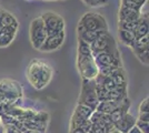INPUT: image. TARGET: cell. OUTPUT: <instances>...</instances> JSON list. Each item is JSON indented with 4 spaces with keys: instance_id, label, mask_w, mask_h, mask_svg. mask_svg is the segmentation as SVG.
<instances>
[{
    "instance_id": "6da1fadb",
    "label": "cell",
    "mask_w": 149,
    "mask_h": 133,
    "mask_svg": "<svg viewBox=\"0 0 149 133\" xmlns=\"http://www.w3.org/2000/svg\"><path fill=\"white\" fill-rule=\"evenodd\" d=\"M76 65L82 80H95V78L99 72L89 44L80 39H78V43H77Z\"/></svg>"
},
{
    "instance_id": "7a4b0ae2",
    "label": "cell",
    "mask_w": 149,
    "mask_h": 133,
    "mask_svg": "<svg viewBox=\"0 0 149 133\" xmlns=\"http://www.w3.org/2000/svg\"><path fill=\"white\" fill-rule=\"evenodd\" d=\"M54 71L50 64L42 60H32L27 68V80L36 90L46 88L52 79Z\"/></svg>"
},
{
    "instance_id": "3957f363",
    "label": "cell",
    "mask_w": 149,
    "mask_h": 133,
    "mask_svg": "<svg viewBox=\"0 0 149 133\" xmlns=\"http://www.w3.org/2000/svg\"><path fill=\"white\" fill-rule=\"evenodd\" d=\"M22 100V87L20 83L11 80H0V104H6L10 107H17L16 102Z\"/></svg>"
},
{
    "instance_id": "277c9868",
    "label": "cell",
    "mask_w": 149,
    "mask_h": 133,
    "mask_svg": "<svg viewBox=\"0 0 149 133\" xmlns=\"http://www.w3.org/2000/svg\"><path fill=\"white\" fill-rule=\"evenodd\" d=\"M108 31L106 19L97 12H87L80 18L77 25V34L84 32H104Z\"/></svg>"
},
{
    "instance_id": "5b68a950",
    "label": "cell",
    "mask_w": 149,
    "mask_h": 133,
    "mask_svg": "<svg viewBox=\"0 0 149 133\" xmlns=\"http://www.w3.org/2000/svg\"><path fill=\"white\" fill-rule=\"evenodd\" d=\"M90 50L93 54H98V53H120L117 45V41L115 40L113 36L109 31H105L100 33L97 38L93 40L91 43L89 44Z\"/></svg>"
},
{
    "instance_id": "8992f818",
    "label": "cell",
    "mask_w": 149,
    "mask_h": 133,
    "mask_svg": "<svg viewBox=\"0 0 149 133\" xmlns=\"http://www.w3.org/2000/svg\"><path fill=\"white\" fill-rule=\"evenodd\" d=\"M93 58H95V62H96V65L99 70V72L104 73V74H108L113 70L123 68L120 53H116V54L98 53V54H95Z\"/></svg>"
},
{
    "instance_id": "52a82bcc",
    "label": "cell",
    "mask_w": 149,
    "mask_h": 133,
    "mask_svg": "<svg viewBox=\"0 0 149 133\" xmlns=\"http://www.w3.org/2000/svg\"><path fill=\"white\" fill-rule=\"evenodd\" d=\"M98 103H99V100H98V96H97L95 80H82L80 95H79V99H78V104L86 105L88 108L96 110Z\"/></svg>"
},
{
    "instance_id": "ba28073f",
    "label": "cell",
    "mask_w": 149,
    "mask_h": 133,
    "mask_svg": "<svg viewBox=\"0 0 149 133\" xmlns=\"http://www.w3.org/2000/svg\"><path fill=\"white\" fill-rule=\"evenodd\" d=\"M40 18L44 22L47 37L55 36V34L65 31L66 22L60 14L54 12V11H46L40 16Z\"/></svg>"
},
{
    "instance_id": "9c48e42d",
    "label": "cell",
    "mask_w": 149,
    "mask_h": 133,
    "mask_svg": "<svg viewBox=\"0 0 149 133\" xmlns=\"http://www.w3.org/2000/svg\"><path fill=\"white\" fill-rule=\"evenodd\" d=\"M29 36H30L31 45L33 47V49L40 50L45 40L47 39V32H46L44 22L40 18V16L36 17L31 21L30 28H29Z\"/></svg>"
},
{
    "instance_id": "30bf717a",
    "label": "cell",
    "mask_w": 149,
    "mask_h": 133,
    "mask_svg": "<svg viewBox=\"0 0 149 133\" xmlns=\"http://www.w3.org/2000/svg\"><path fill=\"white\" fill-rule=\"evenodd\" d=\"M93 109L88 108L86 105H81L78 104L74 109V113L71 115V120H70V131H72L74 129L80 127L86 121L89 120L90 115L93 113Z\"/></svg>"
},
{
    "instance_id": "8fae6325",
    "label": "cell",
    "mask_w": 149,
    "mask_h": 133,
    "mask_svg": "<svg viewBox=\"0 0 149 133\" xmlns=\"http://www.w3.org/2000/svg\"><path fill=\"white\" fill-rule=\"evenodd\" d=\"M66 39V31H62L58 34H55V36H50V37H47V39L45 40L44 44L41 45L40 50L42 52H52V51L58 50L62 44H63V41Z\"/></svg>"
},
{
    "instance_id": "7c38bea8",
    "label": "cell",
    "mask_w": 149,
    "mask_h": 133,
    "mask_svg": "<svg viewBox=\"0 0 149 133\" xmlns=\"http://www.w3.org/2000/svg\"><path fill=\"white\" fill-rule=\"evenodd\" d=\"M18 28L19 25H15L0 29V48H7L8 45L11 44V42L16 38Z\"/></svg>"
},
{
    "instance_id": "4fadbf2b",
    "label": "cell",
    "mask_w": 149,
    "mask_h": 133,
    "mask_svg": "<svg viewBox=\"0 0 149 133\" xmlns=\"http://www.w3.org/2000/svg\"><path fill=\"white\" fill-rule=\"evenodd\" d=\"M136 118L134 115H131L130 113H126L118 122L115 123V129L121 133H128L131 127L136 125Z\"/></svg>"
},
{
    "instance_id": "5bb4252c",
    "label": "cell",
    "mask_w": 149,
    "mask_h": 133,
    "mask_svg": "<svg viewBox=\"0 0 149 133\" xmlns=\"http://www.w3.org/2000/svg\"><path fill=\"white\" fill-rule=\"evenodd\" d=\"M141 16V11H137L125 6H120L119 9V21L125 22H137Z\"/></svg>"
},
{
    "instance_id": "9a60e30c",
    "label": "cell",
    "mask_w": 149,
    "mask_h": 133,
    "mask_svg": "<svg viewBox=\"0 0 149 133\" xmlns=\"http://www.w3.org/2000/svg\"><path fill=\"white\" fill-rule=\"evenodd\" d=\"M148 13L141 12V16L136 22L135 29H134V33L136 36V39L141 38L143 36H147L148 34Z\"/></svg>"
},
{
    "instance_id": "2e32d148",
    "label": "cell",
    "mask_w": 149,
    "mask_h": 133,
    "mask_svg": "<svg viewBox=\"0 0 149 133\" xmlns=\"http://www.w3.org/2000/svg\"><path fill=\"white\" fill-rule=\"evenodd\" d=\"M120 101H112V100L101 101L98 103V105L96 108V111H98L100 113L110 114L111 112H113L116 109L118 108V105L120 104Z\"/></svg>"
},
{
    "instance_id": "e0dca14e",
    "label": "cell",
    "mask_w": 149,
    "mask_h": 133,
    "mask_svg": "<svg viewBox=\"0 0 149 133\" xmlns=\"http://www.w3.org/2000/svg\"><path fill=\"white\" fill-rule=\"evenodd\" d=\"M118 34H119V39L121 41V43H124L125 45L129 47L130 49L134 48L135 45V42H136V36L134 31H129V30H121V29H118Z\"/></svg>"
},
{
    "instance_id": "ac0fdd59",
    "label": "cell",
    "mask_w": 149,
    "mask_h": 133,
    "mask_svg": "<svg viewBox=\"0 0 149 133\" xmlns=\"http://www.w3.org/2000/svg\"><path fill=\"white\" fill-rule=\"evenodd\" d=\"M15 25H19V23L18 20L16 19V17L13 13H10L7 10H3V9H0V29Z\"/></svg>"
},
{
    "instance_id": "d6986e66",
    "label": "cell",
    "mask_w": 149,
    "mask_h": 133,
    "mask_svg": "<svg viewBox=\"0 0 149 133\" xmlns=\"http://www.w3.org/2000/svg\"><path fill=\"white\" fill-rule=\"evenodd\" d=\"M147 0H121V5L127 8H130L137 11H141V8L145 6Z\"/></svg>"
},
{
    "instance_id": "ffe728a7",
    "label": "cell",
    "mask_w": 149,
    "mask_h": 133,
    "mask_svg": "<svg viewBox=\"0 0 149 133\" xmlns=\"http://www.w3.org/2000/svg\"><path fill=\"white\" fill-rule=\"evenodd\" d=\"M148 45H149V40H148V34L147 36H143L141 38L137 39L135 45L131 50L134 51H140V50H148Z\"/></svg>"
},
{
    "instance_id": "44dd1931",
    "label": "cell",
    "mask_w": 149,
    "mask_h": 133,
    "mask_svg": "<svg viewBox=\"0 0 149 133\" xmlns=\"http://www.w3.org/2000/svg\"><path fill=\"white\" fill-rule=\"evenodd\" d=\"M135 56L138 58V60L145 65H148V50H140L134 52Z\"/></svg>"
},
{
    "instance_id": "7402d4cb",
    "label": "cell",
    "mask_w": 149,
    "mask_h": 133,
    "mask_svg": "<svg viewBox=\"0 0 149 133\" xmlns=\"http://www.w3.org/2000/svg\"><path fill=\"white\" fill-rule=\"evenodd\" d=\"M87 6L89 7H101V6H105L107 5V2L109 0H82Z\"/></svg>"
},
{
    "instance_id": "603a6c76",
    "label": "cell",
    "mask_w": 149,
    "mask_h": 133,
    "mask_svg": "<svg viewBox=\"0 0 149 133\" xmlns=\"http://www.w3.org/2000/svg\"><path fill=\"white\" fill-rule=\"evenodd\" d=\"M136 127L143 133H148V122H143V121H136Z\"/></svg>"
},
{
    "instance_id": "cb8c5ba5",
    "label": "cell",
    "mask_w": 149,
    "mask_h": 133,
    "mask_svg": "<svg viewBox=\"0 0 149 133\" xmlns=\"http://www.w3.org/2000/svg\"><path fill=\"white\" fill-rule=\"evenodd\" d=\"M139 113H148V98L141 101L139 105Z\"/></svg>"
},
{
    "instance_id": "d4e9b609",
    "label": "cell",
    "mask_w": 149,
    "mask_h": 133,
    "mask_svg": "<svg viewBox=\"0 0 149 133\" xmlns=\"http://www.w3.org/2000/svg\"><path fill=\"white\" fill-rule=\"evenodd\" d=\"M91 130H93V133H107V131H106L101 125H99V124H95V123H93Z\"/></svg>"
},
{
    "instance_id": "484cf974",
    "label": "cell",
    "mask_w": 149,
    "mask_h": 133,
    "mask_svg": "<svg viewBox=\"0 0 149 133\" xmlns=\"http://www.w3.org/2000/svg\"><path fill=\"white\" fill-rule=\"evenodd\" d=\"M149 119V113H139V116H138V120L143 121V122H148Z\"/></svg>"
},
{
    "instance_id": "4316f807",
    "label": "cell",
    "mask_w": 149,
    "mask_h": 133,
    "mask_svg": "<svg viewBox=\"0 0 149 133\" xmlns=\"http://www.w3.org/2000/svg\"><path fill=\"white\" fill-rule=\"evenodd\" d=\"M128 133H143V132H141V131H140V130L135 125V127H132L130 130L128 131Z\"/></svg>"
},
{
    "instance_id": "83f0119b",
    "label": "cell",
    "mask_w": 149,
    "mask_h": 133,
    "mask_svg": "<svg viewBox=\"0 0 149 133\" xmlns=\"http://www.w3.org/2000/svg\"><path fill=\"white\" fill-rule=\"evenodd\" d=\"M109 133H121V132H119L118 130H116V129H113L111 132H109Z\"/></svg>"
},
{
    "instance_id": "f1b7e54d",
    "label": "cell",
    "mask_w": 149,
    "mask_h": 133,
    "mask_svg": "<svg viewBox=\"0 0 149 133\" xmlns=\"http://www.w3.org/2000/svg\"><path fill=\"white\" fill-rule=\"evenodd\" d=\"M47 1H55V0H47Z\"/></svg>"
}]
</instances>
